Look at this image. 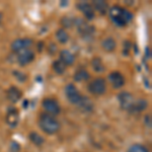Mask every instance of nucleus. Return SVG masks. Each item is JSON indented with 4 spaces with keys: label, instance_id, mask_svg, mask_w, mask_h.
<instances>
[{
    "label": "nucleus",
    "instance_id": "obj_15",
    "mask_svg": "<svg viewBox=\"0 0 152 152\" xmlns=\"http://www.w3.org/2000/svg\"><path fill=\"white\" fill-rule=\"evenodd\" d=\"M60 60L62 61L65 65H71V64H73V62H74L75 57L70 51L62 50L60 52Z\"/></svg>",
    "mask_w": 152,
    "mask_h": 152
},
{
    "label": "nucleus",
    "instance_id": "obj_1",
    "mask_svg": "<svg viewBox=\"0 0 152 152\" xmlns=\"http://www.w3.org/2000/svg\"><path fill=\"white\" fill-rule=\"evenodd\" d=\"M109 14L113 23L120 28L125 26L133 18V14L131 12L120 5H114L111 7V9H109Z\"/></svg>",
    "mask_w": 152,
    "mask_h": 152
},
{
    "label": "nucleus",
    "instance_id": "obj_22",
    "mask_svg": "<svg viewBox=\"0 0 152 152\" xmlns=\"http://www.w3.org/2000/svg\"><path fill=\"white\" fill-rule=\"evenodd\" d=\"M28 137H29V140H31L37 146H41L42 144L44 143V138L41 136L40 134L37 133V132H31Z\"/></svg>",
    "mask_w": 152,
    "mask_h": 152
},
{
    "label": "nucleus",
    "instance_id": "obj_16",
    "mask_svg": "<svg viewBox=\"0 0 152 152\" xmlns=\"http://www.w3.org/2000/svg\"><path fill=\"white\" fill-rule=\"evenodd\" d=\"M147 105H148V104H147V102L145 99H140L138 100H135L134 104H133V107H132L130 113H141L142 111L146 110Z\"/></svg>",
    "mask_w": 152,
    "mask_h": 152
},
{
    "label": "nucleus",
    "instance_id": "obj_14",
    "mask_svg": "<svg viewBox=\"0 0 152 152\" xmlns=\"http://www.w3.org/2000/svg\"><path fill=\"white\" fill-rule=\"evenodd\" d=\"M77 105L84 113H90L94 110V104H92V102L87 96H82Z\"/></svg>",
    "mask_w": 152,
    "mask_h": 152
},
{
    "label": "nucleus",
    "instance_id": "obj_12",
    "mask_svg": "<svg viewBox=\"0 0 152 152\" xmlns=\"http://www.w3.org/2000/svg\"><path fill=\"white\" fill-rule=\"evenodd\" d=\"M109 80L114 88H120L125 84V78L119 71H114L109 75Z\"/></svg>",
    "mask_w": 152,
    "mask_h": 152
},
{
    "label": "nucleus",
    "instance_id": "obj_27",
    "mask_svg": "<svg viewBox=\"0 0 152 152\" xmlns=\"http://www.w3.org/2000/svg\"><path fill=\"white\" fill-rule=\"evenodd\" d=\"M1 18H2V15H1V14H0V20H1Z\"/></svg>",
    "mask_w": 152,
    "mask_h": 152
},
{
    "label": "nucleus",
    "instance_id": "obj_9",
    "mask_svg": "<svg viewBox=\"0 0 152 152\" xmlns=\"http://www.w3.org/2000/svg\"><path fill=\"white\" fill-rule=\"evenodd\" d=\"M19 121V112L15 107H10L8 109L6 114V123L11 128H15Z\"/></svg>",
    "mask_w": 152,
    "mask_h": 152
},
{
    "label": "nucleus",
    "instance_id": "obj_26",
    "mask_svg": "<svg viewBox=\"0 0 152 152\" xmlns=\"http://www.w3.org/2000/svg\"><path fill=\"white\" fill-rule=\"evenodd\" d=\"M19 149H20V146H19L18 143H16V142H11L10 144V151L11 152H18Z\"/></svg>",
    "mask_w": 152,
    "mask_h": 152
},
{
    "label": "nucleus",
    "instance_id": "obj_4",
    "mask_svg": "<svg viewBox=\"0 0 152 152\" xmlns=\"http://www.w3.org/2000/svg\"><path fill=\"white\" fill-rule=\"evenodd\" d=\"M42 105H43L44 110L47 112V114L52 115V116H57L61 111L59 102L56 99H50V97L44 99L43 102H42Z\"/></svg>",
    "mask_w": 152,
    "mask_h": 152
},
{
    "label": "nucleus",
    "instance_id": "obj_3",
    "mask_svg": "<svg viewBox=\"0 0 152 152\" xmlns=\"http://www.w3.org/2000/svg\"><path fill=\"white\" fill-rule=\"evenodd\" d=\"M88 90H89L90 94H94V95H102L105 92L107 89V83L104 78L99 77L95 78L92 80L91 82L88 84Z\"/></svg>",
    "mask_w": 152,
    "mask_h": 152
},
{
    "label": "nucleus",
    "instance_id": "obj_2",
    "mask_svg": "<svg viewBox=\"0 0 152 152\" xmlns=\"http://www.w3.org/2000/svg\"><path fill=\"white\" fill-rule=\"evenodd\" d=\"M39 126L48 135L56 134L60 130V123L55 118V116L49 115L47 113L41 114L39 118Z\"/></svg>",
    "mask_w": 152,
    "mask_h": 152
},
{
    "label": "nucleus",
    "instance_id": "obj_23",
    "mask_svg": "<svg viewBox=\"0 0 152 152\" xmlns=\"http://www.w3.org/2000/svg\"><path fill=\"white\" fill-rule=\"evenodd\" d=\"M53 69L58 74H63L66 70V65L61 60H57L53 63Z\"/></svg>",
    "mask_w": 152,
    "mask_h": 152
},
{
    "label": "nucleus",
    "instance_id": "obj_24",
    "mask_svg": "<svg viewBox=\"0 0 152 152\" xmlns=\"http://www.w3.org/2000/svg\"><path fill=\"white\" fill-rule=\"evenodd\" d=\"M127 152H149V151L144 145H141V144H134V145H132L130 147Z\"/></svg>",
    "mask_w": 152,
    "mask_h": 152
},
{
    "label": "nucleus",
    "instance_id": "obj_7",
    "mask_svg": "<svg viewBox=\"0 0 152 152\" xmlns=\"http://www.w3.org/2000/svg\"><path fill=\"white\" fill-rule=\"evenodd\" d=\"M118 99H119L120 105L121 107L125 111L130 112L134 104V96L129 92H121L119 95H118Z\"/></svg>",
    "mask_w": 152,
    "mask_h": 152
},
{
    "label": "nucleus",
    "instance_id": "obj_8",
    "mask_svg": "<svg viewBox=\"0 0 152 152\" xmlns=\"http://www.w3.org/2000/svg\"><path fill=\"white\" fill-rule=\"evenodd\" d=\"M16 54H18V62L23 66L31 63L35 59V53L31 49H23Z\"/></svg>",
    "mask_w": 152,
    "mask_h": 152
},
{
    "label": "nucleus",
    "instance_id": "obj_19",
    "mask_svg": "<svg viewBox=\"0 0 152 152\" xmlns=\"http://www.w3.org/2000/svg\"><path fill=\"white\" fill-rule=\"evenodd\" d=\"M73 78H74V80L77 82L85 81V80H87L88 78H89V73L85 69H80V70L76 71Z\"/></svg>",
    "mask_w": 152,
    "mask_h": 152
},
{
    "label": "nucleus",
    "instance_id": "obj_25",
    "mask_svg": "<svg viewBox=\"0 0 152 152\" xmlns=\"http://www.w3.org/2000/svg\"><path fill=\"white\" fill-rule=\"evenodd\" d=\"M73 23H74V20H73V19H70L69 18H64L62 19V24L65 26V28H70V26L73 24Z\"/></svg>",
    "mask_w": 152,
    "mask_h": 152
},
{
    "label": "nucleus",
    "instance_id": "obj_5",
    "mask_svg": "<svg viewBox=\"0 0 152 152\" xmlns=\"http://www.w3.org/2000/svg\"><path fill=\"white\" fill-rule=\"evenodd\" d=\"M65 94L67 96V99L73 104H77L82 97V95L80 94V92L78 91L76 86L74 84H72V83L67 84L65 86Z\"/></svg>",
    "mask_w": 152,
    "mask_h": 152
},
{
    "label": "nucleus",
    "instance_id": "obj_21",
    "mask_svg": "<svg viewBox=\"0 0 152 152\" xmlns=\"http://www.w3.org/2000/svg\"><path fill=\"white\" fill-rule=\"evenodd\" d=\"M56 37H57L58 41L60 42L61 44L67 43L68 40H69V35H68L67 31H66L64 28L58 29V31H56Z\"/></svg>",
    "mask_w": 152,
    "mask_h": 152
},
{
    "label": "nucleus",
    "instance_id": "obj_6",
    "mask_svg": "<svg viewBox=\"0 0 152 152\" xmlns=\"http://www.w3.org/2000/svg\"><path fill=\"white\" fill-rule=\"evenodd\" d=\"M75 26H77L78 31L80 33L83 38L88 39V38H91L94 34V28L90 24L86 23L85 21L81 20V19H76L74 20Z\"/></svg>",
    "mask_w": 152,
    "mask_h": 152
},
{
    "label": "nucleus",
    "instance_id": "obj_17",
    "mask_svg": "<svg viewBox=\"0 0 152 152\" xmlns=\"http://www.w3.org/2000/svg\"><path fill=\"white\" fill-rule=\"evenodd\" d=\"M102 46L105 51H107V52H113V51L116 49L117 44L114 39L111 38V37H109V38H105L104 40L102 41Z\"/></svg>",
    "mask_w": 152,
    "mask_h": 152
},
{
    "label": "nucleus",
    "instance_id": "obj_18",
    "mask_svg": "<svg viewBox=\"0 0 152 152\" xmlns=\"http://www.w3.org/2000/svg\"><path fill=\"white\" fill-rule=\"evenodd\" d=\"M94 6L100 14H105L109 11V5L105 1H99V0H94Z\"/></svg>",
    "mask_w": 152,
    "mask_h": 152
},
{
    "label": "nucleus",
    "instance_id": "obj_13",
    "mask_svg": "<svg viewBox=\"0 0 152 152\" xmlns=\"http://www.w3.org/2000/svg\"><path fill=\"white\" fill-rule=\"evenodd\" d=\"M21 96H23V92L16 86H11L7 90V99L10 100L11 102H13V104L18 102L21 99Z\"/></svg>",
    "mask_w": 152,
    "mask_h": 152
},
{
    "label": "nucleus",
    "instance_id": "obj_20",
    "mask_svg": "<svg viewBox=\"0 0 152 152\" xmlns=\"http://www.w3.org/2000/svg\"><path fill=\"white\" fill-rule=\"evenodd\" d=\"M91 66H92V68H94V70L96 71V72H102V71L104 70V63H102V59L99 57H94L92 59Z\"/></svg>",
    "mask_w": 152,
    "mask_h": 152
},
{
    "label": "nucleus",
    "instance_id": "obj_11",
    "mask_svg": "<svg viewBox=\"0 0 152 152\" xmlns=\"http://www.w3.org/2000/svg\"><path fill=\"white\" fill-rule=\"evenodd\" d=\"M77 8L84 14V16L88 20H92L94 18V9L91 4L87 3V2H79L77 4Z\"/></svg>",
    "mask_w": 152,
    "mask_h": 152
},
{
    "label": "nucleus",
    "instance_id": "obj_10",
    "mask_svg": "<svg viewBox=\"0 0 152 152\" xmlns=\"http://www.w3.org/2000/svg\"><path fill=\"white\" fill-rule=\"evenodd\" d=\"M33 45V41L31 39H18L11 44V49L13 52L18 53L23 49H29Z\"/></svg>",
    "mask_w": 152,
    "mask_h": 152
}]
</instances>
